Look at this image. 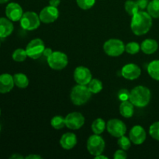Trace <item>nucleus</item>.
Masks as SVG:
<instances>
[{
    "mask_svg": "<svg viewBox=\"0 0 159 159\" xmlns=\"http://www.w3.org/2000/svg\"><path fill=\"white\" fill-rule=\"evenodd\" d=\"M152 26V17L148 12L139 11L132 16L130 28L135 35L141 36L147 34Z\"/></svg>",
    "mask_w": 159,
    "mask_h": 159,
    "instance_id": "1",
    "label": "nucleus"
},
{
    "mask_svg": "<svg viewBox=\"0 0 159 159\" xmlns=\"http://www.w3.org/2000/svg\"><path fill=\"white\" fill-rule=\"evenodd\" d=\"M151 97L152 93L148 88L143 85H138L130 92L129 100L134 105V107L142 108L148 105Z\"/></svg>",
    "mask_w": 159,
    "mask_h": 159,
    "instance_id": "2",
    "label": "nucleus"
},
{
    "mask_svg": "<svg viewBox=\"0 0 159 159\" xmlns=\"http://www.w3.org/2000/svg\"><path fill=\"white\" fill-rule=\"evenodd\" d=\"M92 94L93 93L90 92L87 85L78 84L72 88L70 96L74 105L82 106L89 100Z\"/></svg>",
    "mask_w": 159,
    "mask_h": 159,
    "instance_id": "3",
    "label": "nucleus"
},
{
    "mask_svg": "<svg viewBox=\"0 0 159 159\" xmlns=\"http://www.w3.org/2000/svg\"><path fill=\"white\" fill-rule=\"evenodd\" d=\"M103 50L110 57H118L125 51V44L119 39H110L103 44Z\"/></svg>",
    "mask_w": 159,
    "mask_h": 159,
    "instance_id": "4",
    "label": "nucleus"
},
{
    "mask_svg": "<svg viewBox=\"0 0 159 159\" xmlns=\"http://www.w3.org/2000/svg\"><path fill=\"white\" fill-rule=\"evenodd\" d=\"M20 26L26 30H37L40 25V16L36 12L32 11L23 12L22 18L20 19Z\"/></svg>",
    "mask_w": 159,
    "mask_h": 159,
    "instance_id": "5",
    "label": "nucleus"
},
{
    "mask_svg": "<svg viewBox=\"0 0 159 159\" xmlns=\"http://www.w3.org/2000/svg\"><path fill=\"white\" fill-rule=\"evenodd\" d=\"M105 141L99 134H93L89 138L87 141V150L90 155L97 156L101 155L105 149Z\"/></svg>",
    "mask_w": 159,
    "mask_h": 159,
    "instance_id": "6",
    "label": "nucleus"
},
{
    "mask_svg": "<svg viewBox=\"0 0 159 159\" xmlns=\"http://www.w3.org/2000/svg\"><path fill=\"white\" fill-rule=\"evenodd\" d=\"M48 64L54 70H62L68 65V56L61 51H53L48 57Z\"/></svg>",
    "mask_w": 159,
    "mask_h": 159,
    "instance_id": "7",
    "label": "nucleus"
},
{
    "mask_svg": "<svg viewBox=\"0 0 159 159\" xmlns=\"http://www.w3.org/2000/svg\"><path fill=\"white\" fill-rule=\"evenodd\" d=\"M45 45L43 40L40 38H35L29 42L26 48L27 56L32 59H38L43 55Z\"/></svg>",
    "mask_w": 159,
    "mask_h": 159,
    "instance_id": "8",
    "label": "nucleus"
},
{
    "mask_svg": "<svg viewBox=\"0 0 159 159\" xmlns=\"http://www.w3.org/2000/svg\"><path fill=\"white\" fill-rule=\"evenodd\" d=\"M107 131L114 138L124 136L127 132V127L122 120L118 119H112L107 124Z\"/></svg>",
    "mask_w": 159,
    "mask_h": 159,
    "instance_id": "9",
    "label": "nucleus"
},
{
    "mask_svg": "<svg viewBox=\"0 0 159 159\" xmlns=\"http://www.w3.org/2000/svg\"><path fill=\"white\" fill-rule=\"evenodd\" d=\"M65 125L70 130H79L85 124V117L79 112H72L65 116Z\"/></svg>",
    "mask_w": 159,
    "mask_h": 159,
    "instance_id": "10",
    "label": "nucleus"
},
{
    "mask_svg": "<svg viewBox=\"0 0 159 159\" xmlns=\"http://www.w3.org/2000/svg\"><path fill=\"white\" fill-rule=\"evenodd\" d=\"M92 79L93 76L91 71L86 67L79 66L75 69L74 79L77 84L87 85Z\"/></svg>",
    "mask_w": 159,
    "mask_h": 159,
    "instance_id": "11",
    "label": "nucleus"
},
{
    "mask_svg": "<svg viewBox=\"0 0 159 159\" xmlns=\"http://www.w3.org/2000/svg\"><path fill=\"white\" fill-rule=\"evenodd\" d=\"M39 16H40V21L43 22V23L48 24V23H54L57 20L59 16V11L57 7L48 6L40 11Z\"/></svg>",
    "mask_w": 159,
    "mask_h": 159,
    "instance_id": "12",
    "label": "nucleus"
},
{
    "mask_svg": "<svg viewBox=\"0 0 159 159\" xmlns=\"http://www.w3.org/2000/svg\"><path fill=\"white\" fill-rule=\"evenodd\" d=\"M23 15V11L20 4L16 2H10L6 7V16L12 22L20 20Z\"/></svg>",
    "mask_w": 159,
    "mask_h": 159,
    "instance_id": "13",
    "label": "nucleus"
},
{
    "mask_svg": "<svg viewBox=\"0 0 159 159\" xmlns=\"http://www.w3.org/2000/svg\"><path fill=\"white\" fill-rule=\"evenodd\" d=\"M141 74V68L138 65L133 63L127 64L121 69V75L127 80H135L140 77Z\"/></svg>",
    "mask_w": 159,
    "mask_h": 159,
    "instance_id": "14",
    "label": "nucleus"
},
{
    "mask_svg": "<svg viewBox=\"0 0 159 159\" xmlns=\"http://www.w3.org/2000/svg\"><path fill=\"white\" fill-rule=\"evenodd\" d=\"M146 137L145 130L140 125L134 126L129 133V138L131 142L137 145L143 144L145 141Z\"/></svg>",
    "mask_w": 159,
    "mask_h": 159,
    "instance_id": "15",
    "label": "nucleus"
},
{
    "mask_svg": "<svg viewBox=\"0 0 159 159\" xmlns=\"http://www.w3.org/2000/svg\"><path fill=\"white\" fill-rule=\"evenodd\" d=\"M14 85L13 76L7 73L0 75V93L5 94L9 93L13 89Z\"/></svg>",
    "mask_w": 159,
    "mask_h": 159,
    "instance_id": "16",
    "label": "nucleus"
},
{
    "mask_svg": "<svg viewBox=\"0 0 159 159\" xmlns=\"http://www.w3.org/2000/svg\"><path fill=\"white\" fill-rule=\"evenodd\" d=\"M60 144L62 148L71 150L77 144V137L73 133H65L60 139Z\"/></svg>",
    "mask_w": 159,
    "mask_h": 159,
    "instance_id": "17",
    "label": "nucleus"
},
{
    "mask_svg": "<svg viewBox=\"0 0 159 159\" xmlns=\"http://www.w3.org/2000/svg\"><path fill=\"white\" fill-rule=\"evenodd\" d=\"M14 26L8 18L0 17V38H6L12 34Z\"/></svg>",
    "mask_w": 159,
    "mask_h": 159,
    "instance_id": "18",
    "label": "nucleus"
},
{
    "mask_svg": "<svg viewBox=\"0 0 159 159\" xmlns=\"http://www.w3.org/2000/svg\"><path fill=\"white\" fill-rule=\"evenodd\" d=\"M158 48V43L154 39H146L141 44V50L145 54H152L156 52Z\"/></svg>",
    "mask_w": 159,
    "mask_h": 159,
    "instance_id": "19",
    "label": "nucleus"
},
{
    "mask_svg": "<svg viewBox=\"0 0 159 159\" xmlns=\"http://www.w3.org/2000/svg\"><path fill=\"white\" fill-rule=\"evenodd\" d=\"M120 113L125 118H130L134 113V105L130 100L123 101L120 105Z\"/></svg>",
    "mask_w": 159,
    "mask_h": 159,
    "instance_id": "20",
    "label": "nucleus"
},
{
    "mask_svg": "<svg viewBox=\"0 0 159 159\" xmlns=\"http://www.w3.org/2000/svg\"><path fill=\"white\" fill-rule=\"evenodd\" d=\"M14 83L20 89H25L29 85V79L26 75L23 73H16L13 75Z\"/></svg>",
    "mask_w": 159,
    "mask_h": 159,
    "instance_id": "21",
    "label": "nucleus"
},
{
    "mask_svg": "<svg viewBox=\"0 0 159 159\" xmlns=\"http://www.w3.org/2000/svg\"><path fill=\"white\" fill-rule=\"evenodd\" d=\"M148 72L153 79L159 81V60L150 62L148 66Z\"/></svg>",
    "mask_w": 159,
    "mask_h": 159,
    "instance_id": "22",
    "label": "nucleus"
},
{
    "mask_svg": "<svg viewBox=\"0 0 159 159\" xmlns=\"http://www.w3.org/2000/svg\"><path fill=\"white\" fill-rule=\"evenodd\" d=\"M91 127L93 133L96 134H101L107 128V124L102 118H98L93 121Z\"/></svg>",
    "mask_w": 159,
    "mask_h": 159,
    "instance_id": "23",
    "label": "nucleus"
},
{
    "mask_svg": "<svg viewBox=\"0 0 159 159\" xmlns=\"http://www.w3.org/2000/svg\"><path fill=\"white\" fill-rule=\"evenodd\" d=\"M147 9L152 18H159V0H152L149 2Z\"/></svg>",
    "mask_w": 159,
    "mask_h": 159,
    "instance_id": "24",
    "label": "nucleus"
},
{
    "mask_svg": "<svg viewBox=\"0 0 159 159\" xmlns=\"http://www.w3.org/2000/svg\"><path fill=\"white\" fill-rule=\"evenodd\" d=\"M87 86L93 94H97V93H100L103 88L102 82L97 79H92Z\"/></svg>",
    "mask_w": 159,
    "mask_h": 159,
    "instance_id": "25",
    "label": "nucleus"
},
{
    "mask_svg": "<svg viewBox=\"0 0 159 159\" xmlns=\"http://www.w3.org/2000/svg\"><path fill=\"white\" fill-rule=\"evenodd\" d=\"M124 8H125L126 12L131 16H133L134 14L139 12L140 9L137 2L133 1V0H127L124 4Z\"/></svg>",
    "mask_w": 159,
    "mask_h": 159,
    "instance_id": "26",
    "label": "nucleus"
},
{
    "mask_svg": "<svg viewBox=\"0 0 159 159\" xmlns=\"http://www.w3.org/2000/svg\"><path fill=\"white\" fill-rule=\"evenodd\" d=\"M27 54H26V49H23V48H18V49L15 50L12 53V57L15 61L16 62H23L27 57Z\"/></svg>",
    "mask_w": 159,
    "mask_h": 159,
    "instance_id": "27",
    "label": "nucleus"
},
{
    "mask_svg": "<svg viewBox=\"0 0 159 159\" xmlns=\"http://www.w3.org/2000/svg\"><path fill=\"white\" fill-rule=\"evenodd\" d=\"M51 124L53 128L55 130H61L66 127L65 125V118L61 116H55L51 119Z\"/></svg>",
    "mask_w": 159,
    "mask_h": 159,
    "instance_id": "28",
    "label": "nucleus"
},
{
    "mask_svg": "<svg viewBox=\"0 0 159 159\" xmlns=\"http://www.w3.org/2000/svg\"><path fill=\"white\" fill-rule=\"evenodd\" d=\"M117 144L119 147L120 148V149L127 151L128 149H130V146H131V141H130V138L124 135V136L120 137L117 141Z\"/></svg>",
    "mask_w": 159,
    "mask_h": 159,
    "instance_id": "29",
    "label": "nucleus"
},
{
    "mask_svg": "<svg viewBox=\"0 0 159 159\" xmlns=\"http://www.w3.org/2000/svg\"><path fill=\"white\" fill-rule=\"evenodd\" d=\"M141 50V46L136 42H130L125 45V51L130 54H136Z\"/></svg>",
    "mask_w": 159,
    "mask_h": 159,
    "instance_id": "30",
    "label": "nucleus"
},
{
    "mask_svg": "<svg viewBox=\"0 0 159 159\" xmlns=\"http://www.w3.org/2000/svg\"><path fill=\"white\" fill-rule=\"evenodd\" d=\"M77 5L80 9L83 10H88L95 5L96 0H76Z\"/></svg>",
    "mask_w": 159,
    "mask_h": 159,
    "instance_id": "31",
    "label": "nucleus"
},
{
    "mask_svg": "<svg viewBox=\"0 0 159 159\" xmlns=\"http://www.w3.org/2000/svg\"><path fill=\"white\" fill-rule=\"evenodd\" d=\"M149 134L152 138L159 141V121L155 122L151 125L149 128Z\"/></svg>",
    "mask_w": 159,
    "mask_h": 159,
    "instance_id": "32",
    "label": "nucleus"
},
{
    "mask_svg": "<svg viewBox=\"0 0 159 159\" xmlns=\"http://www.w3.org/2000/svg\"><path fill=\"white\" fill-rule=\"evenodd\" d=\"M117 96L120 100L122 101V102L123 101L129 100V99H130V92H129L127 89H124L120 90Z\"/></svg>",
    "mask_w": 159,
    "mask_h": 159,
    "instance_id": "33",
    "label": "nucleus"
},
{
    "mask_svg": "<svg viewBox=\"0 0 159 159\" xmlns=\"http://www.w3.org/2000/svg\"><path fill=\"white\" fill-rule=\"evenodd\" d=\"M114 159H126L127 158V155L125 152V151L123 149H120V150L116 151L113 155Z\"/></svg>",
    "mask_w": 159,
    "mask_h": 159,
    "instance_id": "34",
    "label": "nucleus"
},
{
    "mask_svg": "<svg viewBox=\"0 0 159 159\" xmlns=\"http://www.w3.org/2000/svg\"><path fill=\"white\" fill-rule=\"evenodd\" d=\"M137 3H138V6L140 9H144L148 6L149 2L148 0H138Z\"/></svg>",
    "mask_w": 159,
    "mask_h": 159,
    "instance_id": "35",
    "label": "nucleus"
},
{
    "mask_svg": "<svg viewBox=\"0 0 159 159\" xmlns=\"http://www.w3.org/2000/svg\"><path fill=\"white\" fill-rule=\"evenodd\" d=\"M52 53H53V51L51 49V48H45L44 51H43V55L48 58L49 56L51 55V54H52Z\"/></svg>",
    "mask_w": 159,
    "mask_h": 159,
    "instance_id": "36",
    "label": "nucleus"
},
{
    "mask_svg": "<svg viewBox=\"0 0 159 159\" xmlns=\"http://www.w3.org/2000/svg\"><path fill=\"white\" fill-rule=\"evenodd\" d=\"M60 3H61V0H49L50 6H54V7H57Z\"/></svg>",
    "mask_w": 159,
    "mask_h": 159,
    "instance_id": "37",
    "label": "nucleus"
},
{
    "mask_svg": "<svg viewBox=\"0 0 159 159\" xmlns=\"http://www.w3.org/2000/svg\"><path fill=\"white\" fill-rule=\"evenodd\" d=\"M26 159H41V157L40 155H30L28 156H26Z\"/></svg>",
    "mask_w": 159,
    "mask_h": 159,
    "instance_id": "38",
    "label": "nucleus"
},
{
    "mask_svg": "<svg viewBox=\"0 0 159 159\" xmlns=\"http://www.w3.org/2000/svg\"><path fill=\"white\" fill-rule=\"evenodd\" d=\"M10 158H15V159L24 158V157H23L22 155H18V154H14V155H12V156L10 157Z\"/></svg>",
    "mask_w": 159,
    "mask_h": 159,
    "instance_id": "39",
    "label": "nucleus"
},
{
    "mask_svg": "<svg viewBox=\"0 0 159 159\" xmlns=\"http://www.w3.org/2000/svg\"><path fill=\"white\" fill-rule=\"evenodd\" d=\"M95 159H108V157L105 156V155H102L101 154V155H97V156H95Z\"/></svg>",
    "mask_w": 159,
    "mask_h": 159,
    "instance_id": "40",
    "label": "nucleus"
},
{
    "mask_svg": "<svg viewBox=\"0 0 159 159\" xmlns=\"http://www.w3.org/2000/svg\"><path fill=\"white\" fill-rule=\"evenodd\" d=\"M9 1V0H0V4H4V3H6Z\"/></svg>",
    "mask_w": 159,
    "mask_h": 159,
    "instance_id": "41",
    "label": "nucleus"
},
{
    "mask_svg": "<svg viewBox=\"0 0 159 159\" xmlns=\"http://www.w3.org/2000/svg\"><path fill=\"white\" fill-rule=\"evenodd\" d=\"M0 116H1V110H0Z\"/></svg>",
    "mask_w": 159,
    "mask_h": 159,
    "instance_id": "42",
    "label": "nucleus"
},
{
    "mask_svg": "<svg viewBox=\"0 0 159 159\" xmlns=\"http://www.w3.org/2000/svg\"><path fill=\"white\" fill-rule=\"evenodd\" d=\"M0 131H1V126H0Z\"/></svg>",
    "mask_w": 159,
    "mask_h": 159,
    "instance_id": "43",
    "label": "nucleus"
},
{
    "mask_svg": "<svg viewBox=\"0 0 159 159\" xmlns=\"http://www.w3.org/2000/svg\"><path fill=\"white\" fill-rule=\"evenodd\" d=\"M0 45H1V42H0Z\"/></svg>",
    "mask_w": 159,
    "mask_h": 159,
    "instance_id": "44",
    "label": "nucleus"
}]
</instances>
